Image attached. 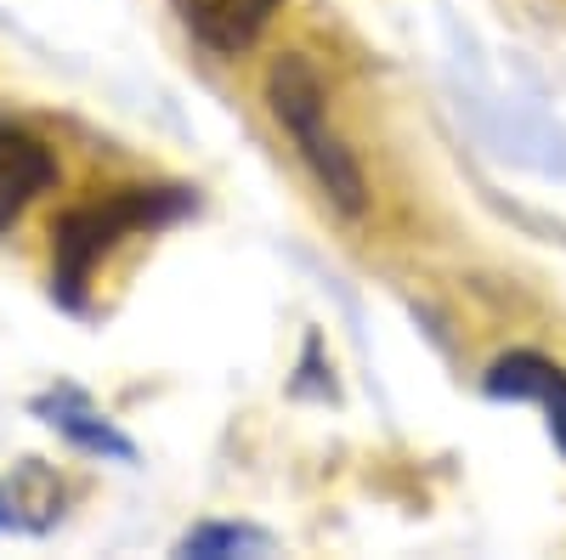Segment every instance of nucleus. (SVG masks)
<instances>
[{
	"label": "nucleus",
	"mask_w": 566,
	"mask_h": 560,
	"mask_svg": "<svg viewBox=\"0 0 566 560\" xmlns=\"http://www.w3.org/2000/svg\"><path fill=\"white\" fill-rule=\"evenodd\" d=\"M272 538L261 527H244V521H205L193 532H181L176 554H199V560H227V554H266Z\"/></svg>",
	"instance_id": "obj_8"
},
{
	"label": "nucleus",
	"mask_w": 566,
	"mask_h": 560,
	"mask_svg": "<svg viewBox=\"0 0 566 560\" xmlns=\"http://www.w3.org/2000/svg\"><path fill=\"white\" fill-rule=\"evenodd\" d=\"M69 509V482L57 476V464L45 458H18L0 476V532L12 538H45Z\"/></svg>",
	"instance_id": "obj_4"
},
{
	"label": "nucleus",
	"mask_w": 566,
	"mask_h": 560,
	"mask_svg": "<svg viewBox=\"0 0 566 560\" xmlns=\"http://www.w3.org/2000/svg\"><path fill=\"white\" fill-rule=\"evenodd\" d=\"M482 391L493 402H533V408H544V425H549L555 447L566 453V368L555 357H544V351H504L482 373Z\"/></svg>",
	"instance_id": "obj_3"
},
{
	"label": "nucleus",
	"mask_w": 566,
	"mask_h": 560,
	"mask_svg": "<svg viewBox=\"0 0 566 560\" xmlns=\"http://www.w3.org/2000/svg\"><path fill=\"white\" fill-rule=\"evenodd\" d=\"M266 108H272L277 130L290 136V148L301 154V165L312 170V181L323 187V199L340 215H363L368 210V181H363L357 154L346 148V136L328 119V85H323L312 57L283 52L266 68Z\"/></svg>",
	"instance_id": "obj_2"
},
{
	"label": "nucleus",
	"mask_w": 566,
	"mask_h": 560,
	"mask_svg": "<svg viewBox=\"0 0 566 560\" xmlns=\"http://www.w3.org/2000/svg\"><path fill=\"white\" fill-rule=\"evenodd\" d=\"M34 413L45 419V425H52L57 436H69L74 447H85V453H97V458H136V447L108 425V419L97 413V408H91L80 391H52V397H40L34 402Z\"/></svg>",
	"instance_id": "obj_7"
},
{
	"label": "nucleus",
	"mask_w": 566,
	"mask_h": 560,
	"mask_svg": "<svg viewBox=\"0 0 566 560\" xmlns=\"http://www.w3.org/2000/svg\"><path fill=\"white\" fill-rule=\"evenodd\" d=\"M193 210L187 187H114V193L69 210L52 226V295L63 306H85V289L97 266L136 232H159L176 215Z\"/></svg>",
	"instance_id": "obj_1"
},
{
	"label": "nucleus",
	"mask_w": 566,
	"mask_h": 560,
	"mask_svg": "<svg viewBox=\"0 0 566 560\" xmlns=\"http://www.w3.org/2000/svg\"><path fill=\"white\" fill-rule=\"evenodd\" d=\"M170 7L210 57H244L283 0H170Z\"/></svg>",
	"instance_id": "obj_5"
},
{
	"label": "nucleus",
	"mask_w": 566,
	"mask_h": 560,
	"mask_svg": "<svg viewBox=\"0 0 566 560\" xmlns=\"http://www.w3.org/2000/svg\"><path fill=\"white\" fill-rule=\"evenodd\" d=\"M52 176H57L52 148H45L40 136H29L23 125L0 119V232H7L29 210L34 193L52 187Z\"/></svg>",
	"instance_id": "obj_6"
}]
</instances>
